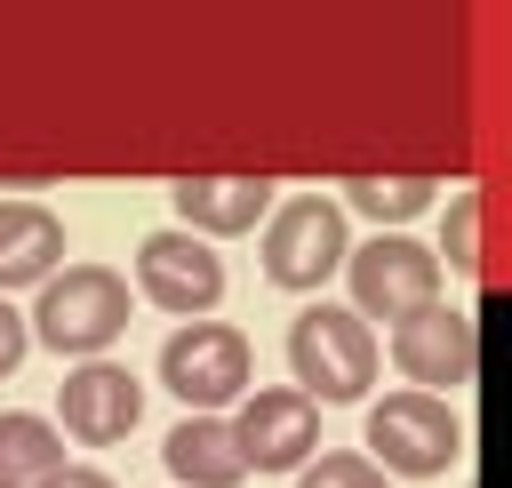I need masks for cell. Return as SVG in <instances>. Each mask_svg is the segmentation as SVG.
<instances>
[{"instance_id":"d6986e66","label":"cell","mask_w":512,"mask_h":488,"mask_svg":"<svg viewBox=\"0 0 512 488\" xmlns=\"http://www.w3.org/2000/svg\"><path fill=\"white\" fill-rule=\"evenodd\" d=\"M48 488H112V472H96V464H64Z\"/></svg>"},{"instance_id":"5b68a950","label":"cell","mask_w":512,"mask_h":488,"mask_svg":"<svg viewBox=\"0 0 512 488\" xmlns=\"http://www.w3.org/2000/svg\"><path fill=\"white\" fill-rule=\"evenodd\" d=\"M248 336L232 320H184L168 344H160V384L192 408V416H216L248 392Z\"/></svg>"},{"instance_id":"8fae6325","label":"cell","mask_w":512,"mask_h":488,"mask_svg":"<svg viewBox=\"0 0 512 488\" xmlns=\"http://www.w3.org/2000/svg\"><path fill=\"white\" fill-rule=\"evenodd\" d=\"M272 208V176H184L176 184V216L200 232H256Z\"/></svg>"},{"instance_id":"e0dca14e","label":"cell","mask_w":512,"mask_h":488,"mask_svg":"<svg viewBox=\"0 0 512 488\" xmlns=\"http://www.w3.org/2000/svg\"><path fill=\"white\" fill-rule=\"evenodd\" d=\"M448 264L456 272H480V200L472 192L448 208Z\"/></svg>"},{"instance_id":"ac0fdd59","label":"cell","mask_w":512,"mask_h":488,"mask_svg":"<svg viewBox=\"0 0 512 488\" xmlns=\"http://www.w3.org/2000/svg\"><path fill=\"white\" fill-rule=\"evenodd\" d=\"M24 344H32V328H24V312L0 296V376H16V368H24Z\"/></svg>"},{"instance_id":"7a4b0ae2","label":"cell","mask_w":512,"mask_h":488,"mask_svg":"<svg viewBox=\"0 0 512 488\" xmlns=\"http://www.w3.org/2000/svg\"><path fill=\"white\" fill-rule=\"evenodd\" d=\"M128 312H136V296H128V280H120L112 264H56V272L40 280V304H32L24 328H32L48 352L96 360V352H112V344L128 336Z\"/></svg>"},{"instance_id":"5bb4252c","label":"cell","mask_w":512,"mask_h":488,"mask_svg":"<svg viewBox=\"0 0 512 488\" xmlns=\"http://www.w3.org/2000/svg\"><path fill=\"white\" fill-rule=\"evenodd\" d=\"M64 472V440L48 416H0V488H48Z\"/></svg>"},{"instance_id":"3957f363","label":"cell","mask_w":512,"mask_h":488,"mask_svg":"<svg viewBox=\"0 0 512 488\" xmlns=\"http://www.w3.org/2000/svg\"><path fill=\"white\" fill-rule=\"evenodd\" d=\"M392 488L400 480H440L456 456H464V424L448 416V400L432 392H384L368 408V448H360Z\"/></svg>"},{"instance_id":"9c48e42d","label":"cell","mask_w":512,"mask_h":488,"mask_svg":"<svg viewBox=\"0 0 512 488\" xmlns=\"http://www.w3.org/2000/svg\"><path fill=\"white\" fill-rule=\"evenodd\" d=\"M136 288L176 320H208L224 304V256L192 232H144L136 240Z\"/></svg>"},{"instance_id":"9a60e30c","label":"cell","mask_w":512,"mask_h":488,"mask_svg":"<svg viewBox=\"0 0 512 488\" xmlns=\"http://www.w3.org/2000/svg\"><path fill=\"white\" fill-rule=\"evenodd\" d=\"M344 200H352L360 216H376V224H408V216H424V208L440 200V184H432V176H352Z\"/></svg>"},{"instance_id":"30bf717a","label":"cell","mask_w":512,"mask_h":488,"mask_svg":"<svg viewBox=\"0 0 512 488\" xmlns=\"http://www.w3.org/2000/svg\"><path fill=\"white\" fill-rule=\"evenodd\" d=\"M56 416H64V432H72L80 448H112V440L136 432L144 392H136L128 368H112V360H80V368L64 376V392H56Z\"/></svg>"},{"instance_id":"52a82bcc","label":"cell","mask_w":512,"mask_h":488,"mask_svg":"<svg viewBox=\"0 0 512 488\" xmlns=\"http://www.w3.org/2000/svg\"><path fill=\"white\" fill-rule=\"evenodd\" d=\"M384 360L408 376V392L448 400V392H464V384L480 376V328H472V312H456V304H424V312L392 320V352H384Z\"/></svg>"},{"instance_id":"8992f818","label":"cell","mask_w":512,"mask_h":488,"mask_svg":"<svg viewBox=\"0 0 512 488\" xmlns=\"http://www.w3.org/2000/svg\"><path fill=\"white\" fill-rule=\"evenodd\" d=\"M352 256V224L336 200L320 192H296L272 224H264V280L272 288H328Z\"/></svg>"},{"instance_id":"277c9868","label":"cell","mask_w":512,"mask_h":488,"mask_svg":"<svg viewBox=\"0 0 512 488\" xmlns=\"http://www.w3.org/2000/svg\"><path fill=\"white\" fill-rule=\"evenodd\" d=\"M344 288H352L344 312H360L368 328H376V320L392 328V320L440 304V256H432L424 240H408V232H384V240H368V248L344 256Z\"/></svg>"},{"instance_id":"ba28073f","label":"cell","mask_w":512,"mask_h":488,"mask_svg":"<svg viewBox=\"0 0 512 488\" xmlns=\"http://www.w3.org/2000/svg\"><path fill=\"white\" fill-rule=\"evenodd\" d=\"M232 448L248 472H296L320 456V408L296 384H256L232 416Z\"/></svg>"},{"instance_id":"2e32d148","label":"cell","mask_w":512,"mask_h":488,"mask_svg":"<svg viewBox=\"0 0 512 488\" xmlns=\"http://www.w3.org/2000/svg\"><path fill=\"white\" fill-rule=\"evenodd\" d=\"M296 488H392L360 448H320L312 464H296Z\"/></svg>"},{"instance_id":"7c38bea8","label":"cell","mask_w":512,"mask_h":488,"mask_svg":"<svg viewBox=\"0 0 512 488\" xmlns=\"http://www.w3.org/2000/svg\"><path fill=\"white\" fill-rule=\"evenodd\" d=\"M160 464H168V480H184V488H240V480H248L224 416H184V424L160 440Z\"/></svg>"},{"instance_id":"6da1fadb","label":"cell","mask_w":512,"mask_h":488,"mask_svg":"<svg viewBox=\"0 0 512 488\" xmlns=\"http://www.w3.org/2000/svg\"><path fill=\"white\" fill-rule=\"evenodd\" d=\"M288 368H296V392L312 408H344V400H368L376 392V368H384V344L360 312L344 304H304L288 320Z\"/></svg>"},{"instance_id":"4fadbf2b","label":"cell","mask_w":512,"mask_h":488,"mask_svg":"<svg viewBox=\"0 0 512 488\" xmlns=\"http://www.w3.org/2000/svg\"><path fill=\"white\" fill-rule=\"evenodd\" d=\"M64 264V224L32 200H0V288H40Z\"/></svg>"}]
</instances>
